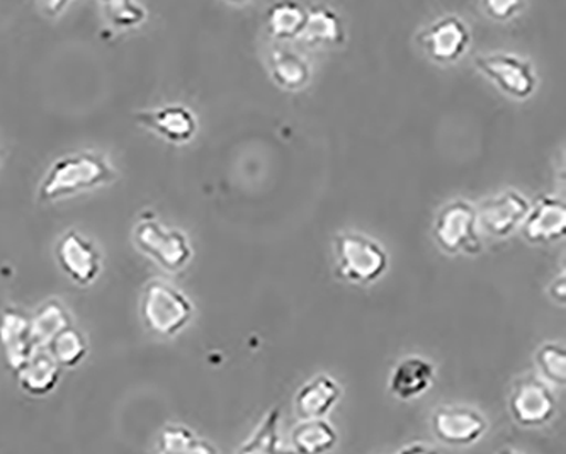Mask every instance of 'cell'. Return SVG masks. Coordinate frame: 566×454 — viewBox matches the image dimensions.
<instances>
[{"label":"cell","mask_w":566,"mask_h":454,"mask_svg":"<svg viewBox=\"0 0 566 454\" xmlns=\"http://www.w3.org/2000/svg\"><path fill=\"white\" fill-rule=\"evenodd\" d=\"M476 208L463 200L444 204L436 217V244L448 254L476 255L482 252Z\"/></svg>","instance_id":"cell-4"},{"label":"cell","mask_w":566,"mask_h":454,"mask_svg":"<svg viewBox=\"0 0 566 454\" xmlns=\"http://www.w3.org/2000/svg\"><path fill=\"white\" fill-rule=\"evenodd\" d=\"M188 296L166 281H151L142 295V317L145 326L158 336H176L192 318Z\"/></svg>","instance_id":"cell-3"},{"label":"cell","mask_w":566,"mask_h":454,"mask_svg":"<svg viewBox=\"0 0 566 454\" xmlns=\"http://www.w3.org/2000/svg\"><path fill=\"white\" fill-rule=\"evenodd\" d=\"M303 41L308 45H338L344 41L343 21L332 9L315 6L306 11Z\"/></svg>","instance_id":"cell-18"},{"label":"cell","mask_w":566,"mask_h":454,"mask_svg":"<svg viewBox=\"0 0 566 454\" xmlns=\"http://www.w3.org/2000/svg\"><path fill=\"white\" fill-rule=\"evenodd\" d=\"M530 211V201L521 192L509 189L480 204L476 210L479 229H482L486 235L504 239L524 223Z\"/></svg>","instance_id":"cell-10"},{"label":"cell","mask_w":566,"mask_h":454,"mask_svg":"<svg viewBox=\"0 0 566 454\" xmlns=\"http://www.w3.org/2000/svg\"><path fill=\"white\" fill-rule=\"evenodd\" d=\"M115 179V169L97 151H77L52 163L40 186V201L52 203Z\"/></svg>","instance_id":"cell-1"},{"label":"cell","mask_w":566,"mask_h":454,"mask_svg":"<svg viewBox=\"0 0 566 454\" xmlns=\"http://www.w3.org/2000/svg\"><path fill=\"white\" fill-rule=\"evenodd\" d=\"M521 8H523V4L517 0H493V2H486L485 4L489 14L495 19L512 18Z\"/></svg>","instance_id":"cell-27"},{"label":"cell","mask_w":566,"mask_h":454,"mask_svg":"<svg viewBox=\"0 0 566 454\" xmlns=\"http://www.w3.org/2000/svg\"><path fill=\"white\" fill-rule=\"evenodd\" d=\"M41 8L46 11V14L55 15L60 14V11L66 8V2H49V4H43Z\"/></svg>","instance_id":"cell-30"},{"label":"cell","mask_w":566,"mask_h":454,"mask_svg":"<svg viewBox=\"0 0 566 454\" xmlns=\"http://www.w3.org/2000/svg\"><path fill=\"white\" fill-rule=\"evenodd\" d=\"M30 324L34 348H41V346H49L56 334L71 327V317L59 302L52 299L43 305L33 318H30Z\"/></svg>","instance_id":"cell-21"},{"label":"cell","mask_w":566,"mask_h":454,"mask_svg":"<svg viewBox=\"0 0 566 454\" xmlns=\"http://www.w3.org/2000/svg\"><path fill=\"white\" fill-rule=\"evenodd\" d=\"M499 454H521V453H517V451H514V450H502L501 453Z\"/></svg>","instance_id":"cell-31"},{"label":"cell","mask_w":566,"mask_h":454,"mask_svg":"<svg viewBox=\"0 0 566 454\" xmlns=\"http://www.w3.org/2000/svg\"><path fill=\"white\" fill-rule=\"evenodd\" d=\"M565 274H562V277L553 283L552 288H549V295L553 296V299L556 302H565Z\"/></svg>","instance_id":"cell-28"},{"label":"cell","mask_w":566,"mask_h":454,"mask_svg":"<svg viewBox=\"0 0 566 454\" xmlns=\"http://www.w3.org/2000/svg\"><path fill=\"white\" fill-rule=\"evenodd\" d=\"M397 454H439L434 447L423 446V444H412V446L403 447Z\"/></svg>","instance_id":"cell-29"},{"label":"cell","mask_w":566,"mask_h":454,"mask_svg":"<svg viewBox=\"0 0 566 454\" xmlns=\"http://www.w3.org/2000/svg\"><path fill=\"white\" fill-rule=\"evenodd\" d=\"M337 444V432L324 419L302 421L291 432L294 454H327Z\"/></svg>","instance_id":"cell-17"},{"label":"cell","mask_w":566,"mask_h":454,"mask_svg":"<svg viewBox=\"0 0 566 454\" xmlns=\"http://www.w3.org/2000/svg\"><path fill=\"white\" fill-rule=\"evenodd\" d=\"M340 395L343 390L334 378L318 374L300 388V392L294 397V410L302 421H315L325 418Z\"/></svg>","instance_id":"cell-14"},{"label":"cell","mask_w":566,"mask_h":454,"mask_svg":"<svg viewBox=\"0 0 566 454\" xmlns=\"http://www.w3.org/2000/svg\"><path fill=\"white\" fill-rule=\"evenodd\" d=\"M523 233L531 244H549L566 233V207L562 200L541 197L524 220Z\"/></svg>","instance_id":"cell-13"},{"label":"cell","mask_w":566,"mask_h":454,"mask_svg":"<svg viewBox=\"0 0 566 454\" xmlns=\"http://www.w3.org/2000/svg\"><path fill=\"white\" fill-rule=\"evenodd\" d=\"M0 344L15 370L27 365L34 355L30 317L15 308H6L0 314Z\"/></svg>","instance_id":"cell-15"},{"label":"cell","mask_w":566,"mask_h":454,"mask_svg":"<svg viewBox=\"0 0 566 454\" xmlns=\"http://www.w3.org/2000/svg\"><path fill=\"white\" fill-rule=\"evenodd\" d=\"M133 236L142 252L170 273L185 270L191 261L192 249L188 236L180 230L164 225L154 217H142Z\"/></svg>","instance_id":"cell-5"},{"label":"cell","mask_w":566,"mask_h":454,"mask_svg":"<svg viewBox=\"0 0 566 454\" xmlns=\"http://www.w3.org/2000/svg\"><path fill=\"white\" fill-rule=\"evenodd\" d=\"M476 67L493 84L514 99H527L536 91V72L530 60L509 53H492L474 60Z\"/></svg>","instance_id":"cell-6"},{"label":"cell","mask_w":566,"mask_h":454,"mask_svg":"<svg viewBox=\"0 0 566 454\" xmlns=\"http://www.w3.org/2000/svg\"><path fill=\"white\" fill-rule=\"evenodd\" d=\"M536 365L546 380L555 384L566 381V351L559 344L549 342L541 346L536 352Z\"/></svg>","instance_id":"cell-25"},{"label":"cell","mask_w":566,"mask_h":454,"mask_svg":"<svg viewBox=\"0 0 566 454\" xmlns=\"http://www.w3.org/2000/svg\"><path fill=\"white\" fill-rule=\"evenodd\" d=\"M417 41L430 60L452 63L460 60L470 46V31L458 15H444L420 31Z\"/></svg>","instance_id":"cell-9"},{"label":"cell","mask_w":566,"mask_h":454,"mask_svg":"<svg viewBox=\"0 0 566 454\" xmlns=\"http://www.w3.org/2000/svg\"><path fill=\"white\" fill-rule=\"evenodd\" d=\"M56 365L74 366L85 356V339L74 327H66L49 344Z\"/></svg>","instance_id":"cell-24"},{"label":"cell","mask_w":566,"mask_h":454,"mask_svg":"<svg viewBox=\"0 0 566 454\" xmlns=\"http://www.w3.org/2000/svg\"><path fill=\"white\" fill-rule=\"evenodd\" d=\"M56 261L63 273L81 286L91 285L101 273L99 251L77 230H71L60 239L56 244Z\"/></svg>","instance_id":"cell-11"},{"label":"cell","mask_w":566,"mask_h":454,"mask_svg":"<svg viewBox=\"0 0 566 454\" xmlns=\"http://www.w3.org/2000/svg\"><path fill=\"white\" fill-rule=\"evenodd\" d=\"M138 125L151 129L155 134L172 144H188L198 131L196 116L185 106H164L135 115Z\"/></svg>","instance_id":"cell-12"},{"label":"cell","mask_w":566,"mask_h":454,"mask_svg":"<svg viewBox=\"0 0 566 454\" xmlns=\"http://www.w3.org/2000/svg\"><path fill=\"white\" fill-rule=\"evenodd\" d=\"M18 374L28 392L44 393L52 390L59 381V365L52 356L34 352L27 365L19 368Z\"/></svg>","instance_id":"cell-20"},{"label":"cell","mask_w":566,"mask_h":454,"mask_svg":"<svg viewBox=\"0 0 566 454\" xmlns=\"http://www.w3.org/2000/svg\"><path fill=\"white\" fill-rule=\"evenodd\" d=\"M338 276L356 285H369L388 270V254L378 242L360 233H338L334 241Z\"/></svg>","instance_id":"cell-2"},{"label":"cell","mask_w":566,"mask_h":454,"mask_svg":"<svg viewBox=\"0 0 566 454\" xmlns=\"http://www.w3.org/2000/svg\"><path fill=\"white\" fill-rule=\"evenodd\" d=\"M305 21V9L294 2L274 4L265 15L269 33L276 40H294L302 36Z\"/></svg>","instance_id":"cell-19"},{"label":"cell","mask_w":566,"mask_h":454,"mask_svg":"<svg viewBox=\"0 0 566 454\" xmlns=\"http://www.w3.org/2000/svg\"><path fill=\"white\" fill-rule=\"evenodd\" d=\"M512 418L524 427H539L552 421L556 400L545 381L536 377L517 380L509 400Z\"/></svg>","instance_id":"cell-7"},{"label":"cell","mask_w":566,"mask_h":454,"mask_svg":"<svg viewBox=\"0 0 566 454\" xmlns=\"http://www.w3.org/2000/svg\"><path fill=\"white\" fill-rule=\"evenodd\" d=\"M271 72L276 84L284 89H298L310 78L308 63L291 50H274L271 53Z\"/></svg>","instance_id":"cell-22"},{"label":"cell","mask_w":566,"mask_h":454,"mask_svg":"<svg viewBox=\"0 0 566 454\" xmlns=\"http://www.w3.org/2000/svg\"><path fill=\"white\" fill-rule=\"evenodd\" d=\"M432 432L448 446H470L482 440L486 432V419L470 407H439L430 419Z\"/></svg>","instance_id":"cell-8"},{"label":"cell","mask_w":566,"mask_h":454,"mask_svg":"<svg viewBox=\"0 0 566 454\" xmlns=\"http://www.w3.org/2000/svg\"><path fill=\"white\" fill-rule=\"evenodd\" d=\"M104 15L113 27L119 30H129L144 23L147 12L140 4L133 2H106L103 4Z\"/></svg>","instance_id":"cell-26"},{"label":"cell","mask_w":566,"mask_h":454,"mask_svg":"<svg viewBox=\"0 0 566 454\" xmlns=\"http://www.w3.org/2000/svg\"><path fill=\"white\" fill-rule=\"evenodd\" d=\"M281 410H269L264 421L240 447L239 454H294L293 450H283L280 443Z\"/></svg>","instance_id":"cell-23"},{"label":"cell","mask_w":566,"mask_h":454,"mask_svg":"<svg viewBox=\"0 0 566 454\" xmlns=\"http://www.w3.org/2000/svg\"><path fill=\"white\" fill-rule=\"evenodd\" d=\"M434 365L419 356L398 362L390 378V392L400 400H416L429 390L434 381Z\"/></svg>","instance_id":"cell-16"}]
</instances>
